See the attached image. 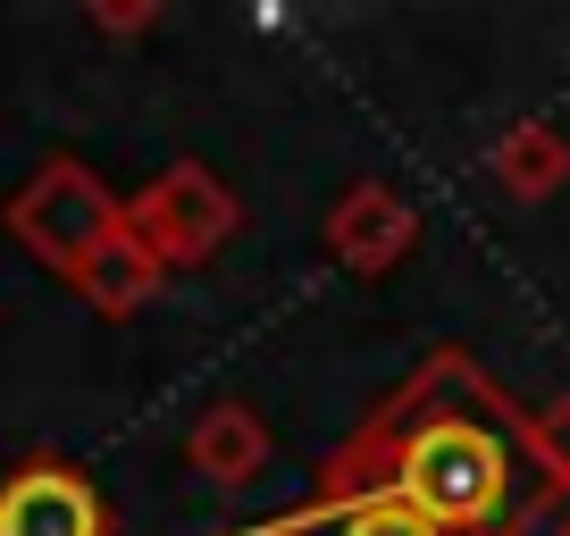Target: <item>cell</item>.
I'll return each mask as SVG.
<instances>
[{
    "label": "cell",
    "mask_w": 570,
    "mask_h": 536,
    "mask_svg": "<svg viewBox=\"0 0 570 536\" xmlns=\"http://www.w3.org/2000/svg\"><path fill=\"white\" fill-rule=\"evenodd\" d=\"M0 536H109V512L68 461H35L0 486Z\"/></svg>",
    "instance_id": "5b68a950"
},
{
    "label": "cell",
    "mask_w": 570,
    "mask_h": 536,
    "mask_svg": "<svg viewBox=\"0 0 570 536\" xmlns=\"http://www.w3.org/2000/svg\"><path fill=\"white\" fill-rule=\"evenodd\" d=\"M436 386H445V360L411 394H394V411H386V428H394L386 495L411 503L420 519H436L445 536H479V528H495L503 503H512V453H503V436L487 428V419L445 411Z\"/></svg>",
    "instance_id": "6da1fadb"
},
{
    "label": "cell",
    "mask_w": 570,
    "mask_h": 536,
    "mask_svg": "<svg viewBox=\"0 0 570 536\" xmlns=\"http://www.w3.org/2000/svg\"><path fill=\"white\" fill-rule=\"evenodd\" d=\"M336 536H445V528H436V519H420L411 503L377 495V503H353V512L336 519Z\"/></svg>",
    "instance_id": "30bf717a"
},
{
    "label": "cell",
    "mask_w": 570,
    "mask_h": 536,
    "mask_svg": "<svg viewBox=\"0 0 570 536\" xmlns=\"http://www.w3.org/2000/svg\"><path fill=\"white\" fill-rule=\"evenodd\" d=\"M118 218H126V201H109V185L92 177L85 160H42L35 177L18 185V201H9V235H18L42 268H59L68 286H76V268L118 235Z\"/></svg>",
    "instance_id": "7a4b0ae2"
},
{
    "label": "cell",
    "mask_w": 570,
    "mask_h": 536,
    "mask_svg": "<svg viewBox=\"0 0 570 536\" xmlns=\"http://www.w3.org/2000/svg\"><path fill=\"white\" fill-rule=\"evenodd\" d=\"M185 461L202 469L210 486H252L268 469V419L252 403H210L185 436Z\"/></svg>",
    "instance_id": "8992f818"
},
{
    "label": "cell",
    "mask_w": 570,
    "mask_h": 536,
    "mask_svg": "<svg viewBox=\"0 0 570 536\" xmlns=\"http://www.w3.org/2000/svg\"><path fill=\"white\" fill-rule=\"evenodd\" d=\"M562 536H570V519H562Z\"/></svg>",
    "instance_id": "7c38bea8"
},
{
    "label": "cell",
    "mask_w": 570,
    "mask_h": 536,
    "mask_svg": "<svg viewBox=\"0 0 570 536\" xmlns=\"http://www.w3.org/2000/svg\"><path fill=\"white\" fill-rule=\"evenodd\" d=\"M92 26H101V34H142V26H160V9H151V0H142V9H92Z\"/></svg>",
    "instance_id": "8fae6325"
},
{
    "label": "cell",
    "mask_w": 570,
    "mask_h": 536,
    "mask_svg": "<svg viewBox=\"0 0 570 536\" xmlns=\"http://www.w3.org/2000/svg\"><path fill=\"white\" fill-rule=\"evenodd\" d=\"M235 227H244V201H235L227 185L210 177V168H194V160H177L142 201H126V235H135V244L151 251L160 268L210 260V251L227 244Z\"/></svg>",
    "instance_id": "3957f363"
},
{
    "label": "cell",
    "mask_w": 570,
    "mask_h": 536,
    "mask_svg": "<svg viewBox=\"0 0 570 536\" xmlns=\"http://www.w3.org/2000/svg\"><path fill=\"white\" fill-rule=\"evenodd\" d=\"M520 436H529V461L546 486H570V394H553L546 411L520 419Z\"/></svg>",
    "instance_id": "9c48e42d"
},
{
    "label": "cell",
    "mask_w": 570,
    "mask_h": 536,
    "mask_svg": "<svg viewBox=\"0 0 570 536\" xmlns=\"http://www.w3.org/2000/svg\"><path fill=\"white\" fill-rule=\"evenodd\" d=\"M487 177L503 185L512 201H553L570 185V135L546 118H520L495 151H487Z\"/></svg>",
    "instance_id": "52a82bcc"
},
{
    "label": "cell",
    "mask_w": 570,
    "mask_h": 536,
    "mask_svg": "<svg viewBox=\"0 0 570 536\" xmlns=\"http://www.w3.org/2000/svg\"><path fill=\"white\" fill-rule=\"evenodd\" d=\"M168 268L151 260V251L135 244V235H126V218H118V235H109L101 251H92L85 268H76V286H85V302L92 310H109V319H126V310H142L151 302V286H160Z\"/></svg>",
    "instance_id": "ba28073f"
},
{
    "label": "cell",
    "mask_w": 570,
    "mask_h": 536,
    "mask_svg": "<svg viewBox=\"0 0 570 536\" xmlns=\"http://www.w3.org/2000/svg\"><path fill=\"white\" fill-rule=\"evenodd\" d=\"M420 244V210H411L394 185H353V193L327 210V251L353 277H386L403 251Z\"/></svg>",
    "instance_id": "277c9868"
}]
</instances>
